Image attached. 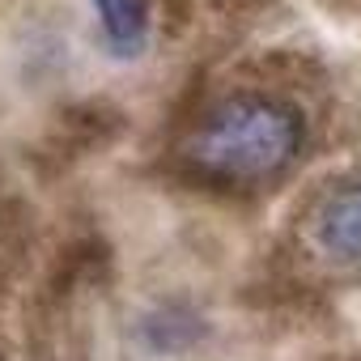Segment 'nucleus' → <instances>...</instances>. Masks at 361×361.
I'll list each match as a JSON object with an SVG mask.
<instances>
[{"label":"nucleus","mask_w":361,"mask_h":361,"mask_svg":"<svg viewBox=\"0 0 361 361\" xmlns=\"http://www.w3.org/2000/svg\"><path fill=\"white\" fill-rule=\"evenodd\" d=\"M306 145V119L276 94H226L183 145L188 166L217 188H264L281 178Z\"/></svg>","instance_id":"nucleus-1"},{"label":"nucleus","mask_w":361,"mask_h":361,"mask_svg":"<svg viewBox=\"0 0 361 361\" xmlns=\"http://www.w3.org/2000/svg\"><path fill=\"white\" fill-rule=\"evenodd\" d=\"M306 238L336 268L361 272V170L319 192V200L306 213Z\"/></svg>","instance_id":"nucleus-2"},{"label":"nucleus","mask_w":361,"mask_h":361,"mask_svg":"<svg viewBox=\"0 0 361 361\" xmlns=\"http://www.w3.org/2000/svg\"><path fill=\"white\" fill-rule=\"evenodd\" d=\"M111 56L132 60L149 43V0H90Z\"/></svg>","instance_id":"nucleus-3"}]
</instances>
